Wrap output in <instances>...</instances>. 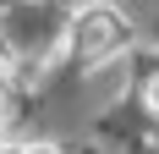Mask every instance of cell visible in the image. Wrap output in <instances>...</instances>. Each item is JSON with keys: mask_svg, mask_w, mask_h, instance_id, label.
<instances>
[{"mask_svg": "<svg viewBox=\"0 0 159 154\" xmlns=\"http://www.w3.org/2000/svg\"><path fill=\"white\" fill-rule=\"evenodd\" d=\"M0 116H6V99H0Z\"/></svg>", "mask_w": 159, "mask_h": 154, "instance_id": "3957f363", "label": "cell"}, {"mask_svg": "<svg viewBox=\"0 0 159 154\" xmlns=\"http://www.w3.org/2000/svg\"><path fill=\"white\" fill-rule=\"evenodd\" d=\"M126 39H132L126 22H121V11H110V6H93V11H82V17H77V50L88 55V61L115 55Z\"/></svg>", "mask_w": 159, "mask_h": 154, "instance_id": "6da1fadb", "label": "cell"}, {"mask_svg": "<svg viewBox=\"0 0 159 154\" xmlns=\"http://www.w3.org/2000/svg\"><path fill=\"white\" fill-rule=\"evenodd\" d=\"M143 99H148V110H159V72L148 77V88H143Z\"/></svg>", "mask_w": 159, "mask_h": 154, "instance_id": "7a4b0ae2", "label": "cell"}]
</instances>
